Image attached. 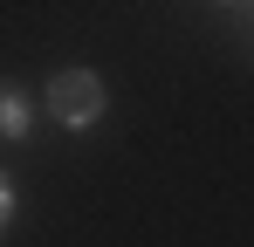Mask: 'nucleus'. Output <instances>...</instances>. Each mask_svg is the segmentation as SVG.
<instances>
[{
  "instance_id": "obj_2",
  "label": "nucleus",
  "mask_w": 254,
  "mask_h": 247,
  "mask_svg": "<svg viewBox=\"0 0 254 247\" xmlns=\"http://www.w3.org/2000/svg\"><path fill=\"white\" fill-rule=\"evenodd\" d=\"M0 137H28V96L14 82H0Z\"/></svg>"
},
{
  "instance_id": "obj_1",
  "label": "nucleus",
  "mask_w": 254,
  "mask_h": 247,
  "mask_svg": "<svg viewBox=\"0 0 254 247\" xmlns=\"http://www.w3.org/2000/svg\"><path fill=\"white\" fill-rule=\"evenodd\" d=\"M103 103H110V89L96 69H55L48 82V117L62 124V130H89V124L103 117Z\"/></svg>"
},
{
  "instance_id": "obj_3",
  "label": "nucleus",
  "mask_w": 254,
  "mask_h": 247,
  "mask_svg": "<svg viewBox=\"0 0 254 247\" xmlns=\"http://www.w3.org/2000/svg\"><path fill=\"white\" fill-rule=\"evenodd\" d=\"M7 227H14V179L0 172V234H7Z\"/></svg>"
}]
</instances>
